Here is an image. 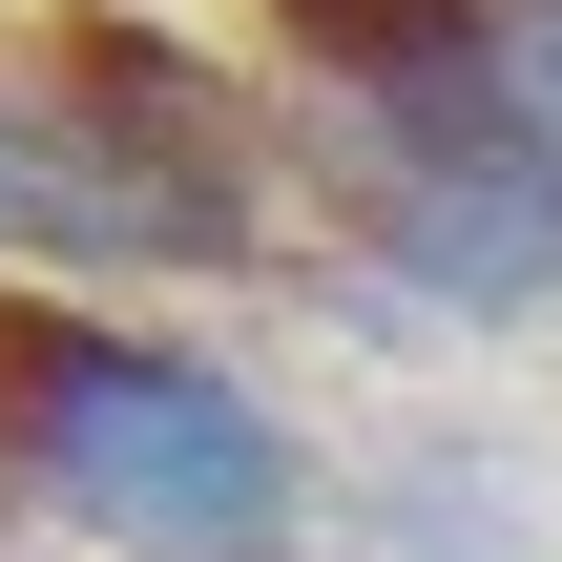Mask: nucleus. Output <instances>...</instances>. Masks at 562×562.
<instances>
[{
  "label": "nucleus",
  "mask_w": 562,
  "mask_h": 562,
  "mask_svg": "<svg viewBox=\"0 0 562 562\" xmlns=\"http://www.w3.org/2000/svg\"><path fill=\"white\" fill-rule=\"evenodd\" d=\"M521 21V83H542V125H562V0H501Z\"/></svg>",
  "instance_id": "20e7f679"
},
{
  "label": "nucleus",
  "mask_w": 562,
  "mask_h": 562,
  "mask_svg": "<svg viewBox=\"0 0 562 562\" xmlns=\"http://www.w3.org/2000/svg\"><path fill=\"white\" fill-rule=\"evenodd\" d=\"M0 480L125 562H292V521H313L292 417L250 375L167 355L125 313H63L42 271H0Z\"/></svg>",
  "instance_id": "f03ea898"
},
{
  "label": "nucleus",
  "mask_w": 562,
  "mask_h": 562,
  "mask_svg": "<svg viewBox=\"0 0 562 562\" xmlns=\"http://www.w3.org/2000/svg\"><path fill=\"white\" fill-rule=\"evenodd\" d=\"M250 21L292 42V83H313V125H334L396 271H438L480 313L562 292V125L521 83L501 0H250Z\"/></svg>",
  "instance_id": "f257e3e1"
},
{
  "label": "nucleus",
  "mask_w": 562,
  "mask_h": 562,
  "mask_svg": "<svg viewBox=\"0 0 562 562\" xmlns=\"http://www.w3.org/2000/svg\"><path fill=\"white\" fill-rule=\"evenodd\" d=\"M271 209V146L229 63L146 21H21L0 42V271H229Z\"/></svg>",
  "instance_id": "7ed1b4c3"
}]
</instances>
